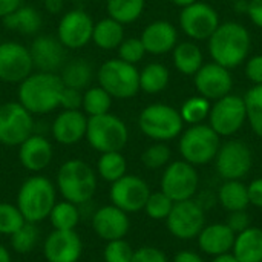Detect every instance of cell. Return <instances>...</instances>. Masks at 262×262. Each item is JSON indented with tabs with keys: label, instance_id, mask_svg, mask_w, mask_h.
Segmentation results:
<instances>
[{
	"label": "cell",
	"instance_id": "obj_3",
	"mask_svg": "<svg viewBox=\"0 0 262 262\" xmlns=\"http://www.w3.org/2000/svg\"><path fill=\"white\" fill-rule=\"evenodd\" d=\"M97 172L83 160H68L60 166L57 172V190L60 192L63 200L77 206L89 203L97 192Z\"/></svg>",
	"mask_w": 262,
	"mask_h": 262
},
{
	"label": "cell",
	"instance_id": "obj_45",
	"mask_svg": "<svg viewBox=\"0 0 262 262\" xmlns=\"http://www.w3.org/2000/svg\"><path fill=\"white\" fill-rule=\"evenodd\" d=\"M130 262H169V259L163 250L157 247L144 246V247L134 250V256Z\"/></svg>",
	"mask_w": 262,
	"mask_h": 262
},
{
	"label": "cell",
	"instance_id": "obj_38",
	"mask_svg": "<svg viewBox=\"0 0 262 262\" xmlns=\"http://www.w3.org/2000/svg\"><path fill=\"white\" fill-rule=\"evenodd\" d=\"M247 120L253 132L262 138V84H255L244 97Z\"/></svg>",
	"mask_w": 262,
	"mask_h": 262
},
{
	"label": "cell",
	"instance_id": "obj_33",
	"mask_svg": "<svg viewBox=\"0 0 262 262\" xmlns=\"http://www.w3.org/2000/svg\"><path fill=\"white\" fill-rule=\"evenodd\" d=\"M144 5L146 0H106V11L111 18L127 25L141 17Z\"/></svg>",
	"mask_w": 262,
	"mask_h": 262
},
{
	"label": "cell",
	"instance_id": "obj_41",
	"mask_svg": "<svg viewBox=\"0 0 262 262\" xmlns=\"http://www.w3.org/2000/svg\"><path fill=\"white\" fill-rule=\"evenodd\" d=\"M25 223L26 221L17 206L11 203H0V235L11 236Z\"/></svg>",
	"mask_w": 262,
	"mask_h": 262
},
{
	"label": "cell",
	"instance_id": "obj_22",
	"mask_svg": "<svg viewBox=\"0 0 262 262\" xmlns=\"http://www.w3.org/2000/svg\"><path fill=\"white\" fill-rule=\"evenodd\" d=\"M88 115L78 111H61L51 127L52 137L57 143L63 146H72L80 143L86 137Z\"/></svg>",
	"mask_w": 262,
	"mask_h": 262
},
{
	"label": "cell",
	"instance_id": "obj_47",
	"mask_svg": "<svg viewBox=\"0 0 262 262\" xmlns=\"http://www.w3.org/2000/svg\"><path fill=\"white\" fill-rule=\"evenodd\" d=\"M226 224L232 229V232H233L235 235H238V233H241V232L247 230V229L252 226V223H250V216H249V213H247L246 210L230 212V215H229V218H227V223H226Z\"/></svg>",
	"mask_w": 262,
	"mask_h": 262
},
{
	"label": "cell",
	"instance_id": "obj_40",
	"mask_svg": "<svg viewBox=\"0 0 262 262\" xmlns=\"http://www.w3.org/2000/svg\"><path fill=\"white\" fill-rule=\"evenodd\" d=\"M173 204L175 203L166 193H163L161 190L160 192H150L143 210L146 212V215L150 220H155V221H163L164 220L166 221V218L169 216Z\"/></svg>",
	"mask_w": 262,
	"mask_h": 262
},
{
	"label": "cell",
	"instance_id": "obj_32",
	"mask_svg": "<svg viewBox=\"0 0 262 262\" xmlns=\"http://www.w3.org/2000/svg\"><path fill=\"white\" fill-rule=\"evenodd\" d=\"M127 172V161L121 152H106L97 161V175L106 183H115Z\"/></svg>",
	"mask_w": 262,
	"mask_h": 262
},
{
	"label": "cell",
	"instance_id": "obj_59",
	"mask_svg": "<svg viewBox=\"0 0 262 262\" xmlns=\"http://www.w3.org/2000/svg\"><path fill=\"white\" fill-rule=\"evenodd\" d=\"M43 2H45V0H43Z\"/></svg>",
	"mask_w": 262,
	"mask_h": 262
},
{
	"label": "cell",
	"instance_id": "obj_37",
	"mask_svg": "<svg viewBox=\"0 0 262 262\" xmlns=\"http://www.w3.org/2000/svg\"><path fill=\"white\" fill-rule=\"evenodd\" d=\"M11 249L12 252L18 253V255H28L31 253L35 246L38 244L40 239V230L37 227V224L34 223H25L15 233H12L11 236Z\"/></svg>",
	"mask_w": 262,
	"mask_h": 262
},
{
	"label": "cell",
	"instance_id": "obj_55",
	"mask_svg": "<svg viewBox=\"0 0 262 262\" xmlns=\"http://www.w3.org/2000/svg\"><path fill=\"white\" fill-rule=\"evenodd\" d=\"M0 262H11V252L0 244Z\"/></svg>",
	"mask_w": 262,
	"mask_h": 262
},
{
	"label": "cell",
	"instance_id": "obj_25",
	"mask_svg": "<svg viewBox=\"0 0 262 262\" xmlns=\"http://www.w3.org/2000/svg\"><path fill=\"white\" fill-rule=\"evenodd\" d=\"M235 236L236 235L226 223H216V224L204 226V229L200 232L196 239L201 252L210 256H218L232 252Z\"/></svg>",
	"mask_w": 262,
	"mask_h": 262
},
{
	"label": "cell",
	"instance_id": "obj_14",
	"mask_svg": "<svg viewBox=\"0 0 262 262\" xmlns=\"http://www.w3.org/2000/svg\"><path fill=\"white\" fill-rule=\"evenodd\" d=\"M149 195V184L143 178L129 173L112 183L109 190L111 203L118 209L124 210L126 213H135L143 210Z\"/></svg>",
	"mask_w": 262,
	"mask_h": 262
},
{
	"label": "cell",
	"instance_id": "obj_49",
	"mask_svg": "<svg viewBox=\"0 0 262 262\" xmlns=\"http://www.w3.org/2000/svg\"><path fill=\"white\" fill-rule=\"evenodd\" d=\"M247 192H249V201L252 206L262 209V178L253 180L249 186H247Z\"/></svg>",
	"mask_w": 262,
	"mask_h": 262
},
{
	"label": "cell",
	"instance_id": "obj_20",
	"mask_svg": "<svg viewBox=\"0 0 262 262\" xmlns=\"http://www.w3.org/2000/svg\"><path fill=\"white\" fill-rule=\"evenodd\" d=\"M92 230L98 238L103 241H115V239H124L130 229V220L129 213L118 209L114 204L100 207L94 216H92Z\"/></svg>",
	"mask_w": 262,
	"mask_h": 262
},
{
	"label": "cell",
	"instance_id": "obj_34",
	"mask_svg": "<svg viewBox=\"0 0 262 262\" xmlns=\"http://www.w3.org/2000/svg\"><path fill=\"white\" fill-rule=\"evenodd\" d=\"M169 69L161 63H149L140 72V89L146 94H158L169 84Z\"/></svg>",
	"mask_w": 262,
	"mask_h": 262
},
{
	"label": "cell",
	"instance_id": "obj_48",
	"mask_svg": "<svg viewBox=\"0 0 262 262\" xmlns=\"http://www.w3.org/2000/svg\"><path fill=\"white\" fill-rule=\"evenodd\" d=\"M246 75L252 83L262 84V55H255L247 61Z\"/></svg>",
	"mask_w": 262,
	"mask_h": 262
},
{
	"label": "cell",
	"instance_id": "obj_7",
	"mask_svg": "<svg viewBox=\"0 0 262 262\" xmlns=\"http://www.w3.org/2000/svg\"><path fill=\"white\" fill-rule=\"evenodd\" d=\"M183 124L184 121L180 111L163 103L149 104L138 117L140 130L155 141H169L177 138L183 130Z\"/></svg>",
	"mask_w": 262,
	"mask_h": 262
},
{
	"label": "cell",
	"instance_id": "obj_27",
	"mask_svg": "<svg viewBox=\"0 0 262 262\" xmlns=\"http://www.w3.org/2000/svg\"><path fill=\"white\" fill-rule=\"evenodd\" d=\"M3 25L9 31H15L18 34L34 35L40 31L43 25L41 14L29 5H20L14 12L3 17Z\"/></svg>",
	"mask_w": 262,
	"mask_h": 262
},
{
	"label": "cell",
	"instance_id": "obj_31",
	"mask_svg": "<svg viewBox=\"0 0 262 262\" xmlns=\"http://www.w3.org/2000/svg\"><path fill=\"white\" fill-rule=\"evenodd\" d=\"M173 64L183 75H195L203 66V52L192 41L178 43L173 48Z\"/></svg>",
	"mask_w": 262,
	"mask_h": 262
},
{
	"label": "cell",
	"instance_id": "obj_21",
	"mask_svg": "<svg viewBox=\"0 0 262 262\" xmlns=\"http://www.w3.org/2000/svg\"><path fill=\"white\" fill-rule=\"evenodd\" d=\"M195 86L201 97L207 100H218L230 94L233 88V78L227 68L218 63H207L195 74Z\"/></svg>",
	"mask_w": 262,
	"mask_h": 262
},
{
	"label": "cell",
	"instance_id": "obj_13",
	"mask_svg": "<svg viewBox=\"0 0 262 262\" xmlns=\"http://www.w3.org/2000/svg\"><path fill=\"white\" fill-rule=\"evenodd\" d=\"M216 170L224 181L227 180H243L252 169L253 157L250 147L239 141L230 140L220 146V150L215 157Z\"/></svg>",
	"mask_w": 262,
	"mask_h": 262
},
{
	"label": "cell",
	"instance_id": "obj_51",
	"mask_svg": "<svg viewBox=\"0 0 262 262\" xmlns=\"http://www.w3.org/2000/svg\"><path fill=\"white\" fill-rule=\"evenodd\" d=\"M172 262H204V259L196 252L183 250V252H180V253H177L173 256V261Z\"/></svg>",
	"mask_w": 262,
	"mask_h": 262
},
{
	"label": "cell",
	"instance_id": "obj_36",
	"mask_svg": "<svg viewBox=\"0 0 262 262\" xmlns=\"http://www.w3.org/2000/svg\"><path fill=\"white\" fill-rule=\"evenodd\" d=\"M111 106H112V97L101 86L88 88L83 92L81 111L88 117H95V115L107 114Z\"/></svg>",
	"mask_w": 262,
	"mask_h": 262
},
{
	"label": "cell",
	"instance_id": "obj_18",
	"mask_svg": "<svg viewBox=\"0 0 262 262\" xmlns=\"http://www.w3.org/2000/svg\"><path fill=\"white\" fill-rule=\"evenodd\" d=\"M83 255V241L75 230H54L43 243V256L48 262H78Z\"/></svg>",
	"mask_w": 262,
	"mask_h": 262
},
{
	"label": "cell",
	"instance_id": "obj_5",
	"mask_svg": "<svg viewBox=\"0 0 262 262\" xmlns=\"http://www.w3.org/2000/svg\"><path fill=\"white\" fill-rule=\"evenodd\" d=\"M89 146L100 152H121L129 140V129L126 123L107 112L103 115L88 117V127H86V137Z\"/></svg>",
	"mask_w": 262,
	"mask_h": 262
},
{
	"label": "cell",
	"instance_id": "obj_12",
	"mask_svg": "<svg viewBox=\"0 0 262 262\" xmlns=\"http://www.w3.org/2000/svg\"><path fill=\"white\" fill-rule=\"evenodd\" d=\"M166 226L175 238L183 241L193 239L206 226L204 210L193 200L178 201L173 204L169 216L166 218Z\"/></svg>",
	"mask_w": 262,
	"mask_h": 262
},
{
	"label": "cell",
	"instance_id": "obj_8",
	"mask_svg": "<svg viewBox=\"0 0 262 262\" xmlns=\"http://www.w3.org/2000/svg\"><path fill=\"white\" fill-rule=\"evenodd\" d=\"M220 135L209 124H193L180 138V154L192 166H204L220 150Z\"/></svg>",
	"mask_w": 262,
	"mask_h": 262
},
{
	"label": "cell",
	"instance_id": "obj_52",
	"mask_svg": "<svg viewBox=\"0 0 262 262\" xmlns=\"http://www.w3.org/2000/svg\"><path fill=\"white\" fill-rule=\"evenodd\" d=\"M21 5V0H0V18L9 15Z\"/></svg>",
	"mask_w": 262,
	"mask_h": 262
},
{
	"label": "cell",
	"instance_id": "obj_39",
	"mask_svg": "<svg viewBox=\"0 0 262 262\" xmlns=\"http://www.w3.org/2000/svg\"><path fill=\"white\" fill-rule=\"evenodd\" d=\"M210 103L204 97H192L180 109V115L184 123H189L190 126L193 124H201L210 114Z\"/></svg>",
	"mask_w": 262,
	"mask_h": 262
},
{
	"label": "cell",
	"instance_id": "obj_42",
	"mask_svg": "<svg viewBox=\"0 0 262 262\" xmlns=\"http://www.w3.org/2000/svg\"><path fill=\"white\" fill-rule=\"evenodd\" d=\"M172 157V152L169 149L167 144H164L163 141H158L152 146H149L143 154H141V163L144 164V167L147 169H161L164 166L169 164Z\"/></svg>",
	"mask_w": 262,
	"mask_h": 262
},
{
	"label": "cell",
	"instance_id": "obj_30",
	"mask_svg": "<svg viewBox=\"0 0 262 262\" xmlns=\"http://www.w3.org/2000/svg\"><path fill=\"white\" fill-rule=\"evenodd\" d=\"M218 201L224 210L238 212L246 210L250 206L247 186L241 180H227L218 190Z\"/></svg>",
	"mask_w": 262,
	"mask_h": 262
},
{
	"label": "cell",
	"instance_id": "obj_24",
	"mask_svg": "<svg viewBox=\"0 0 262 262\" xmlns=\"http://www.w3.org/2000/svg\"><path fill=\"white\" fill-rule=\"evenodd\" d=\"M141 41L147 54L163 55L177 46L178 34L175 26L167 20H155L147 25L141 34Z\"/></svg>",
	"mask_w": 262,
	"mask_h": 262
},
{
	"label": "cell",
	"instance_id": "obj_26",
	"mask_svg": "<svg viewBox=\"0 0 262 262\" xmlns=\"http://www.w3.org/2000/svg\"><path fill=\"white\" fill-rule=\"evenodd\" d=\"M232 253L238 262H262V229L249 227L235 236Z\"/></svg>",
	"mask_w": 262,
	"mask_h": 262
},
{
	"label": "cell",
	"instance_id": "obj_35",
	"mask_svg": "<svg viewBox=\"0 0 262 262\" xmlns=\"http://www.w3.org/2000/svg\"><path fill=\"white\" fill-rule=\"evenodd\" d=\"M49 221L54 230H75L80 223L78 206L66 200L57 201L49 213Z\"/></svg>",
	"mask_w": 262,
	"mask_h": 262
},
{
	"label": "cell",
	"instance_id": "obj_28",
	"mask_svg": "<svg viewBox=\"0 0 262 262\" xmlns=\"http://www.w3.org/2000/svg\"><path fill=\"white\" fill-rule=\"evenodd\" d=\"M94 77L92 64L86 58H74L64 63L61 68L60 78L66 88H72L77 91H86Z\"/></svg>",
	"mask_w": 262,
	"mask_h": 262
},
{
	"label": "cell",
	"instance_id": "obj_56",
	"mask_svg": "<svg viewBox=\"0 0 262 262\" xmlns=\"http://www.w3.org/2000/svg\"><path fill=\"white\" fill-rule=\"evenodd\" d=\"M195 2H196V0H172L173 5L181 6V8H186V6H189V5H192V3H195Z\"/></svg>",
	"mask_w": 262,
	"mask_h": 262
},
{
	"label": "cell",
	"instance_id": "obj_43",
	"mask_svg": "<svg viewBox=\"0 0 262 262\" xmlns=\"http://www.w3.org/2000/svg\"><path fill=\"white\" fill-rule=\"evenodd\" d=\"M117 49H118V58L130 64H137L146 55V49L141 38H135V37L124 38Z\"/></svg>",
	"mask_w": 262,
	"mask_h": 262
},
{
	"label": "cell",
	"instance_id": "obj_1",
	"mask_svg": "<svg viewBox=\"0 0 262 262\" xmlns=\"http://www.w3.org/2000/svg\"><path fill=\"white\" fill-rule=\"evenodd\" d=\"M63 81L54 72H35L18 84V103L32 115H46L60 107Z\"/></svg>",
	"mask_w": 262,
	"mask_h": 262
},
{
	"label": "cell",
	"instance_id": "obj_23",
	"mask_svg": "<svg viewBox=\"0 0 262 262\" xmlns=\"http://www.w3.org/2000/svg\"><path fill=\"white\" fill-rule=\"evenodd\" d=\"M54 157V149L51 141L43 135L32 134L18 146V161L20 164L34 173L45 170Z\"/></svg>",
	"mask_w": 262,
	"mask_h": 262
},
{
	"label": "cell",
	"instance_id": "obj_44",
	"mask_svg": "<svg viewBox=\"0 0 262 262\" xmlns=\"http://www.w3.org/2000/svg\"><path fill=\"white\" fill-rule=\"evenodd\" d=\"M134 256L132 246L124 239H115L106 243L103 258L104 262H130Z\"/></svg>",
	"mask_w": 262,
	"mask_h": 262
},
{
	"label": "cell",
	"instance_id": "obj_4",
	"mask_svg": "<svg viewBox=\"0 0 262 262\" xmlns=\"http://www.w3.org/2000/svg\"><path fill=\"white\" fill-rule=\"evenodd\" d=\"M57 203L55 184L43 177L34 175L25 180L17 192V207L25 221L38 224L49 218L52 207Z\"/></svg>",
	"mask_w": 262,
	"mask_h": 262
},
{
	"label": "cell",
	"instance_id": "obj_16",
	"mask_svg": "<svg viewBox=\"0 0 262 262\" xmlns=\"http://www.w3.org/2000/svg\"><path fill=\"white\" fill-rule=\"evenodd\" d=\"M180 25L186 35L193 40H209L220 26L218 12L207 3L195 2L183 8L180 14Z\"/></svg>",
	"mask_w": 262,
	"mask_h": 262
},
{
	"label": "cell",
	"instance_id": "obj_54",
	"mask_svg": "<svg viewBox=\"0 0 262 262\" xmlns=\"http://www.w3.org/2000/svg\"><path fill=\"white\" fill-rule=\"evenodd\" d=\"M212 262H238V259L235 258V255H233L232 252H227V253H223V255L213 256Z\"/></svg>",
	"mask_w": 262,
	"mask_h": 262
},
{
	"label": "cell",
	"instance_id": "obj_57",
	"mask_svg": "<svg viewBox=\"0 0 262 262\" xmlns=\"http://www.w3.org/2000/svg\"><path fill=\"white\" fill-rule=\"evenodd\" d=\"M71 2H86V0H71Z\"/></svg>",
	"mask_w": 262,
	"mask_h": 262
},
{
	"label": "cell",
	"instance_id": "obj_11",
	"mask_svg": "<svg viewBox=\"0 0 262 262\" xmlns=\"http://www.w3.org/2000/svg\"><path fill=\"white\" fill-rule=\"evenodd\" d=\"M247 120V111L244 98L227 94L223 98H218L210 107L209 121L210 127L220 137H230L236 134Z\"/></svg>",
	"mask_w": 262,
	"mask_h": 262
},
{
	"label": "cell",
	"instance_id": "obj_9",
	"mask_svg": "<svg viewBox=\"0 0 262 262\" xmlns=\"http://www.w3.org/2000/svg\"><path fill=\"white\" fill-rule=\"evenodd\" d=\"M34 130V115L18 101L0 104V144L20 146Z\"/></svg>",
	"mask_w": 262,
	"mask_h": 262
},
{
	"label": "cell",
	"instance_id": "obj_58",
	"mask_svg": "<svg viewBox=\"0 0 262 262\" xmlns=\"http://www.w3.org/2000/svg\"><path fill=\"white\" fill-rule=\"evenodd\" d=\"M232 2H235V3H236V2H241V0H232Z\"/></svg>",
	"mask_w": 262,
	"mask_h": 262
},
{
	"label": "cell",
	"instance_id": "obj_15",
	"mask_svg": "<svg viewBox=\"0 0 262 262\" xmlns=\"http://www.w3.org/2000/svg\"><path fill=\"white\" fill-rule=\"evenodd\" d=\"M34 64L29 48L18 41L0 43V80L5 83H21L32 74Z\"/></svg>",
	"mask_w": 262,
	"mask_h": 262
},
{
	"label": "cell",
	"instance_id": "obj_19",
	"mask_svg": "<svg viewBox=\"0 0 262 262\" xmlns=\"http://www.w3.org/2000/svg\"><path fill=\"white\" fill-rule=\"evenodd\" d=\"M32 64L40 72H57L66 63V48L57 37L38 35L29 46Z\"/></svg>",
	"mask_w": 262,
	"mask_h": 262
},
{
	"label": "cell",
	"instance_id": "obj_10",
	"mask_svg": "<svg viewBox=\"0 0 262 262\" xmlns=\"http://www.w3.org/2000/svg\"><path fill=\"white\" fill-rule=\"evenodd\" d=\"M200 177L190 163L180 160L167 164L161 177V192L166 193L173 203L192 200L198 190Z\"/></svg>",
	"mask_w": 262,
	"mask_h": 262
},
{
	"label": "cell",
	"instance_id": "obj_17",
	"mask_svg": "<svg viewBox=\"0 0 262 262\" xmlns=\"http://www.w3.org/2000/svg\"><path fill=\"white\" fill-rule=\"evenodd\" d=\"M94 25L92 17L86 11L72 9L60 18L57 38L66 49H80L92 41Z\"/></svg>",
	"mask_w": 262,
	"mask_h": 262
},
{
	"label": "cell",
	"instance_id": "obj_29",
	"mask_svg": "<svg viewBox=\"0 0 262 262\" xmlns=\"http://www.w3.org/2000/svg\"><path fill=\"white\" fill-rule=\"evenodd\" d=\"M123 40H124V25H121L120 21L106 17L94 25L92 41L100 49L104 51L117 49Z\"/></svg>",
	"mask_w": 262,
	"mask_h": 262
},
{
	"label": "cell",
	"instance_id": "obj_53",
	"mask_svg": "<svg viewBox=\"0 0 262 262\" xmlns=\"http://www.w3.org/2000/svg\"><path fill=\"white\" fill-rule=\"evenodd\" d=\"M45 8L51 14H58L63 8V0H45Z\"/></svg>",
	"mask_w": 262,
	"mask_h": 262
},
{
	"label": "cell",
	"instance_id": "obj_50",
	"mask_svg": "<svg viewBox=\"0 0 262 262\" xmlns=\"http://www.w3.org/2000/svg\"><path fill=\"white\" fill-rule=\"evenodd\" d=\"M247 14L250 20L262 29V0H250L247 3Z\"/></svg>",
	"mask_w": 262,
	"mask_h": 262
},
{
	"label": "cell",
	"instance_id": "obj_46",
	"mask_svg": "<svg viewBox=\"0 0 262 262\" xmlns=\"http://www.w3.org/2000/svg\"><path fill=\"white\" fill-rule=\"evenodd\" d=\"M81 104H83V92L64 86L60 98V107H63V111H78L81 109Z\"/></svg>",
	"mask_w": 262,
	"mask_h": 262
},
{
	"label": "cell",
	"instance_id": "obj_6",
	"mask_svg": "<svg viewBox=\"0 0 262 262\" xmlns=\"http://www.w3.org/2000/svg\"><path fill=\"white\" fill-rule=\"evenodd\" d=\"M98 86L112 98H132L140 91V71L120 58L107 60L98 69Z\"/></svg>",
	"mask_w": 262,
	"mask_h": 262
},
{
	"label": "cell",
	"instance_id": "obj_2",
	"mask_svg": "<svg viewBox=\"0 0 262 262\" xmlns=\"http://www.w3.org/2000/svg\"><path fill=\"white\" fill-rule=\"evenodd\" d=\"M252 46V38L246 26L238 21L220 23L209 38V51L215 63L232 69L246 61Z\"/></svg>",
	"mask_w": 262,
	"mask_h": 262
}]
</instances>
